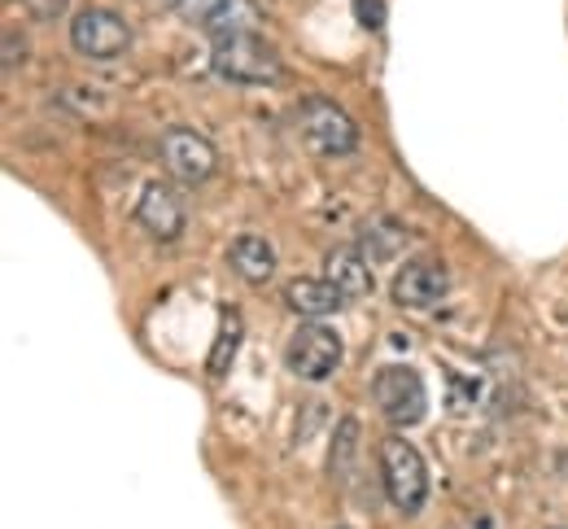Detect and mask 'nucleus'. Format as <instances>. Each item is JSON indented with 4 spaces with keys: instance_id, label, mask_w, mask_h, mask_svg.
<instances>
[{
    "instance_id": "nucleus-1",
    "label": "nucleus",
    "mask_w": 568,
    "mask_h": 529,
    "mask_svg": "<svg viewBox=\"0 0 568 529\" xmlns=\"http://www.w3.org/2000/svg\"><path fill=\"white\" fill-rule=\"evenodd\" d=\"M211 62L214 75L227 83H281L284 62L272 49V40L263 35V27H236V31H219L211 35Z\"/></svg>"
},
{
    "instance_id": "nucleus-2",
    "label": "nucleus",
    "mask_w": 568,
    "mask_h": 529,
    "mask_svg": "<svg viewBox=\"0 0 568 529\" xmlns=\"http://www.w3.org/2000/svg\"><path fill=\"white\" fill-rule=\"evenodd\" d=\"M381 481H385V495L398 512H420L428 499V468L425 455L416 451L412 442L403 438H385L381 442Z\"/></svg>"
},
{
    "instance_id": "nucleus-3",
    "label": "nucleus",
    "mask_w": 568,
    "mask_h": 529,
    "mask_svg": "<svg viewBox=\"0 0 568 529\" xmlns=\"http://www.w3.org/2000/svg\"><path fill=\"white\" fill-rule=\"evenodd\" d=\"M297 128H302V141L324 157H351L358 150L355 119L328 96H306L297 105Z\"/></svg>"
},
{
    "instance_id": "nucleus-4",
    "label": "nucleus",
    "mask_w": 568,
    "mask_h": 529,
    "mask_svg": "<svg viewBox=\"0 0 568 529\" xmlns=\"http://www.w3.org/2000/svg\"><path fill=\"white\" fill-rule=\"evenodd\" d=\"M372 398L381 407V416L394 425V429H412L420 425L428 411V394H425V380L416 368L407 364H389L372 377Z\"/></svg>"
},
{
    "instance_id": "nucleus-5",
    "label": "nucleus",
    "mask_w": 568,
    "mask_h": 529,
    "mask_svg": "<svg viewBox=\"0 0 568 529\" xmlns=\"http://www.w3.org/2000/svg\"><path fill=\"white\" fill-rule=\"evenodd\" d=\"M342 359H346L342 337H337L328 324H320V319H306V324L288 337V350H284L288 373L302 380H328L342 368Z\"/></svg>"
},
{
    "instance_id": "nucleus-6",
    "label": "nucleus",
    "mask_w": 568,
    "mask_h": 529,
    "mask_svg": "<svg viewBox=\"0 0 568 529\" xmlns=\"http://www.w3.org/2000/svg\"><path fill=\"white\" fill-rule=\"evenodd\" d=\"M71 44L74 53L88 58V62H110V58L128 53L132 27L110 9H83V13H74L71 22Z\"/></svg>"
},
{
    "instance_id": "nucleus-7",
    "label": "nucleus",
    "mask_w": 568,
    "mask_h": 529,
    "mask_svg": "<svg viewBox=\"0 0 568 529\" xmlns=\"http://www.w3.org/2000/svg\"><path fill=\"white\" fill-rule=\"evenodd\" d=\"M389 294H394V303L407 306V311H425V306H437L450 294V272H446V263H437L428 254L407 258L398 267L394 285H389Z\"/></svg>"
},
{
    "instance_id": "nucleus-8",
    "label": "nucleus",
    "mask_w": 568,
    "mask_h": 529,
    "mask_svg": "<svg viewBox=\"0 0 568 529\" xmlns=\"http://www.w3.org/2000/svg\"><path fill=\"white\" fill-rule=\"evenodd\" d=\"M171 13H180L189 27L202 31H236V27H263V13L254 0H162Z\"/></svg>"
},
{
    "instance_id": "nucleus-9",
    "label": "nucleus",
    "mask_w": 568,
    "mask_h": 529,
    "mask_svg": "<svg viewBox=\"0 0 568 529\" xmlns=\"http://www.w3.org/2000/svg\"><path fill=\"white\" fill-rule=\"evenodd\" d=\"M162 157H166V166H171L184 184H206L214 175V166H219L214 145L202 132H193V128H171V132H162Z\"/></svg>"
},
{
    "instance_id": "nucleus-10",
    "label": "nucleus",
    "mask_w": 568,
    "mask_h": 529,
    "mask_svg": "<svg viewBox=\"0 0 568 529\" xmlns=\"http://www.w3.org/2000/svg\"><path fill=\"white\" fill-rule=\"evenodd\" d=\"M136 224L153 236V241H180V232H184V202L175 197V189H166V184H149L141 193V202H136Z\"/></svg>"
},
{
    "instance_id": "nucleus-11",
    "label": "nucleus",
    "mask_w": 568,
    "mask_h": 529,
    "mask_svg": "<svg viewBox=\"0 0 568 529\" xmlns=\"http://www.w3.org/2000/svg\"><path fill=\"white\" fill-rule=\"evenodd\" d=\"M372 258L358 250V245H337V250H328V258H324V276L355 303V298H367L372 294Z\"/></svg>"
},
{
    "instance_id": "nucleus-12",
    "label": "nucleus",
    "mask_w": 568,
    "mask_h": 529,
    "mask_svg": "<svg viewBox=\"0 0 568 529\" xmlns=\"http://www.w3.org/2000/svg\"><path fill=\"white\" fill-rule=\"evenodd\" d=\"M284 303L293 306L302 319H324V315H337L351 298H346L328 276H324V281H306V276H297V281L284 285Z\"/></svg>"
},
{
    "instance_id": "nucleus-13",
    "label": "nucleus",
    "mask_w": 568,
    "mask_h": 529,
    "mask_svg": "<svg viewBox=\"0 0 568 529\" xmlns=\"http://www.w3.org/2000/svg\"><path fill=\"white\" fill-rule=\"evenodd\" d=\"M227 258H232V272L241 281H250V285H267L272 272H276V250L263 236H236L232 250H227Z\"/></svg>"
},
{
    "instance_id": "nucleus-14",
    "label": "nucleus",
    "mask_w": 568,
    "mask_h": 529,
    "mask_svg": "<svg viewBox=\"0 0 568 529\" xmlns=\"http://www.w3.org/2000/svg\"><path fill=\"white\" fill-rule=\"evenodd\" d=\"M403 245H407V227L398 224V220H389V215H372L367 224L358 227V250H363L372 263L394 258Z\"/></svg>"
},
{
    "instance_id": "nucleus-15",
    "label": "nucleus",
    "mask_w": 568,
    "mask_h": 529,
    "mask_svg": "<svg viewBox=\"0 0 568 529\" xmlns=\"http://www.w3.org/2000/svg\"><path fill=\"white\" fill-rule=\"evenodd\" d=\"M236 311H223V333H219V342H214V359H211V373H223L227 368V346H236Z\"/></svg>"
},
{
    "instance_id": "nucleus-16",
    "label": "nucleus",
    "mask_w": 568,
    "mask_h": 529,
    "mask_svg": "<svg viewBox=\"0 0 568 529\" xmlns=\"http://www.w3.org/2000/svg\"><path fill=\"white\" fill-rule=\"evenodd\" d=\"M18 58H27V44H22V31L9 27V31H4V71H9V75L18 71Z\"/></svg>"
},
{
    "instance_id": "nucleus-17",
    "label": "nucleus",
    "mask_w": 568,
    "mask_h": 529,
    "mask_svg": "<svg viewBox=\"0 0 568 529\" xmlns=\"http://www.w3.org/2000/svg\"><path fill=\"white\" fill-rule=\"evenodd\" d=\"M22 4H27L40 22H53V18H62V13H67V4H71V0H22Z\"/></svg>"
},
{
    "instance_id": "nucleus-18",
    "label": "nucleus",
    "mask_w": 568,
    "mask_h": 529,
    "mask_svg": "<svg viewBox=\"0 0 568 529\" xmlns=\"http://www.w3.org/2000/svg\"><path fill=\"white\" fill-rule=\"evenodd\" d=\"M355 13L363 27H381L385 22V4L381 0H355Z\"/></svg>"
}]
</instances>
